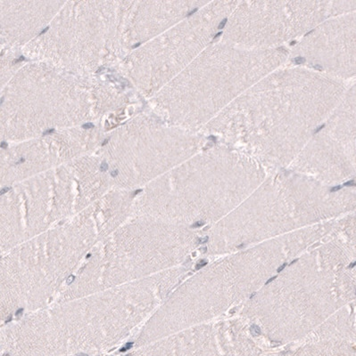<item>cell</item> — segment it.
<instances>
[{"instance_id": "6da1fadb", "label": "cell", "mask_w": 356, "mask_h": 356, "mask_svg": "<svg viewBox=\"0 0 356 356\" xmlns=\"http://www.w3.org/2000/svg\"><path fill=\"white\" fill-rule=\"evenodd\" d=\"M349 87L304 67L281 66L245 91L200 133L249 156L263 168L291 166Z\"/></svg>"}, {"instance_id": "7a4b0ae2", "label": "cell", "mask_w": 356, "mask_h": 356, "mask_svg": "<svg viewBox=\"0 0 356 356\" xmlns=\"http://www.w3.org/2000/svg\"><path fill=\"white\" fill-rule=\"evenodd\" d=\"M147 279L56 302L0 327L1 356H87L136 332L153 303Z\"/></svg>"}, {"instance_id": "3957f363", "label": "cell", "mask_w": 356, "mask_h": 356, "mask_svg": "<svg viewBox=\"0 0 356 356\" xmlns=\"http://www.w3.org/2000/svg\"><path fill=\"white\" fill-rule=\"evenodd\" d=\"M288 60L284 47L247 49L214 41L167 88L161 106L171 122L200 133L232 102Z\"/></svg>"}, {"instance_id": "277c9868", "label": "cell", "mask_w": 356, "mask_h": 356, "mask_svg": "<svg viewBox=\"0 0 356 356\" xmlns=\"http://www.w3.org/2000/svg\"><path fill=\"white\" fill-rule=\"evenodd\" d=\"M348 1H243L229 15L222 40L247 49H274L328 19L355 12Z\"/></svg>"}, {"instance_id": "5b68a950", "label": "cell", "mask_w": 356, "mask_h": 356, "mask_svg": "<svg viewBox=\"0 0 356 356\" xmlns=\"http://www.w3.org/2000/svg\"><path fill=\"white\" fill-rule=\"evenodd\" d=\"M355 145L356 91L353 83L291 167L323 179H344L355 171Z\"/></svg>"}, {"instance_id": "8992f818", "label": "cell", "mask_w": 356, "mask_h": 356, "mask_svg": "<svg viewBox=\"0 0 356 356\" xmlns=\"http://www.w3.org/2000/svg\"><path fill=\"white\" fill-rule=\"evenodd\" d=\"M356 13L324 21L288 50L295 66L304 67L340 81L355 75Z\"/></svg>"}, {"instance_id": "52a82bcc", "label": "cell", "mask_w": 356, "mask_h": 356, "mask_svg": "<svg viewBox=\"0 0 356 356\" xmlns=\"http://www.w3.org/2000/svg\"><path fill=\"white\" fill-rule=\"evenodd\" d=\"M250 332L254 337L259 336L261 334L260 327L256 325V324H254V325L251 326Z\"/></svg>"}, {"instance_id": "ba28073f", "label": "cell", "mask_w": 356, "mask_h": 356, "mask_svg": "<svg viewBox=\"0 0 356 356\" xmlns=\"http://www.w3.org/2000/svg\"><path fill=\"white\" fill-rule=\"evenodd\" d=\"M203 224H205V222H203V221H199V222H195V224H194L192 225V228H198V227H201L202 225H203Z\"/></svg>"}, {"instance_id": "9c48e42d", "label": "cell", "mask_w": 356, "mask_h": 356, "mask_svg": "<svg viewBox=\"0 0 356 356\" xmlns=\"http://www.w3.org/2000/svg\"><path fill=\"white\" fill-rule=\"evenodd\" d=\"M82 128H84L85 129H93L94 125H93V124L88 123V124H85V125L82 126Z\"/></svg>"}, {"instance_id": "30bf717a", "label": "cell", "mask_w": 356, "mask_h": 356, "mask_svg": "<svg viewBox=\"0 0 356 356\" xmlns=\"http://www.w3.org/2000/svg\"><path fill=\"white\" fill-rule=\"evenodd\" d=\"M108 170V165L106 163V162H104V163H102L100 167L101 171H107Z\"/></svg>"}, {"instance_id": "8fae6325", "label": "cell", "mask_w": 356, "mask_h": 356, "mask_svg": "<svg viewBox=\"0 0 356 356\" xmlns=\"http://www.w3.org/2000/svg\"><path fill=\"white\" fill-rule=\"evenodd\" d=\"M208 265V262L203 261L202 263L199 264L198 266L196 267V270H199L200 268H202V267Z\"/></svg>"}, {"instance_id": "7c38bea8", "label": "cell", "mask_w": 356, "mask_h": 356, "mask_svg": "<svg viewBox=\"0 0 356 356\" xmlns=\"http://www.w3.org/2000/svg\"><path fill=\"white\" fill-rule=\"evenodd\" d=\"M208 240H209V238L206 237V238H203V239L199 240V243L200 244H203V243H208Z\"/></svg>"}, {"instance_id": "4fadbf2b", "label": "cell", "mask_w": 356, "mask_h": 356, "mask_svg": "<svg viewBox=\"0 0 356 356\" xmlns=\"http://www.w3.org/2000/svg\"><path fill=\"white\" fill-rule=\"evenodd\" d=\"M287 264H283V265L281 266H279L278 270H277V272L278 273H281V271H283V269L285 268L286 266H287Z\"/></svg>"}, {"instance_id": "5bb4252c", "label": "cell", "mask_w": 356, "mask_h": 356, "mask_svg": "<svg viewBox=\"0 0 356 356\" xmlns=\"http://www.w3.org/2000/svg\"><path fill=\"white\" fill-rule=\"evenodd\" d=\"M277 278V276H273L272 278L269 279L268 281L266 282V285H268L269 284H271L272 282L274 281V280Z\"/></svg>"}, {"instance_id": "9a60e30c", "label": "cell", "mask_w": 356, "mask_h": 356, "mask_svg": "<svg viewBox=\"0 0 356 356\" xmlns=\"http://www.w3.org/2000/svg\"><path fill=\"white\" fill-rule=\"evenodd\" d=\"M53 132H55V129H49V130H47L46 132H44L43 135L44 136L49 135V134L53 133Z\"/></svg>"}, {"instance_id": "2e32d148", "label": "cell", "mask_w": 356, "mask_h": 356, "mask_svg": "<svg viewBox=\"0 0 356 356\" xmlns=\"http://www.w3.org/2000/svg\"><path fill=\"white\" fill-rule=\"evenodd\" d=\"M47 30H49V28H46V29H45V30H44V31H42V33H40V35H42V34L45 33H46V31H47Z\"/></svg>"}, {"instance_id": "e0dca14e", "label": "cell", "mask_w": 356, "mask_h": 356, "mask_svg": "<svg viewBox=\"0 0 356 356\" xmlns=\"http://www.w3.org/2000/svg\"><path fill=\"white\" fill-rule=\"evenodd\" d=\"M355 262L352 263L350 266H349V267H351V268H353V267H355Z\"/></svg>"}, {"instance_id": "ac0fdd59", "label": "cell", "mask_w": 356, "mask_h": 356, "mask_svg": "<svg viewBox=\"0 0 356 356\" xmlns=\"http://www.w3.org/2000/svg\"><path fill=\"white\" fill-rule=\"evenodd\" d=\"M295 262H297V259H295V260H294V261H292V262L291 263V265H294V264H295Z\"/></svg>"}, {"instance_id": "d6986e66", "label": "cell", "mask_w": 356, "mask_h": 356, "mask_svg": "<svg viewBox=\"0 0 356 356\" xmlns=\"http://www.w3.org/2000/svg\"><path fill=\"white\" fill-rule=\"evenodd\" d=\"M0 356H1V355H0Z\"/></svg>"}]
</instances>
